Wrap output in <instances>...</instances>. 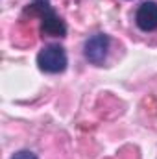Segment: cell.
Wrapping results in <instances>:
<instances>
[{
    "label": "cell",
    "instance_id": "cell-1",
    "mask_svg": "<svg viewBox=\"0 0 157 159\" xmlns=\"http://www.w3.org/2000/svg\"><path fill=\"white\" fill-rule=\"evenodd\" d=\"M28 9H32L35 15H39L43 35H46V37H65L67 35V26H65L63 19L52 7L50 0H32Z\"/></svg>",
    "mask_w": 157,
    "mask_h": 159
},
{
    "label": "cell",
    "instance_id": "cell-2",
    "mask_svg": "<svg viewBox=\"0 0 157 159\" xmlns=\"http://www.w3.org/2000/svg\"><path fill=\"white\" fill-rule=\"evenodd\" d=\"M37 65L43 72L48 74H59L67 69L69 59H67V52L61 44H46L41 48L37 54Z\"/></svg>",
    "mask_w": 157,
    "mask_h": 159
},
{
    "label": "cell",
    "instance_id": "cell-3",
    "mask_svg": "<svg viewBox=\"0 0 157 159\" xmlns=\"http://www.w3.org/2000/svg\"><path fill=\"white\" fill-rule=\"evenodd\" d=\"M109 43H111V39L105 34H96V35L89 37L83 44L85 59L92 65H98V67L104 65V61L107 57V52H109Z\"/></svg>",
    "mask_w": 157,
    "mask_h": 159
},
{
    "label": "cell",
    "instance_id": "cell-4",
    "mask_svg": "<svg viewBox=\"0 0 157 159\" xmlns=\"http://www.w3.org/2000/svg\"><path fill=\"white\" fill-rule=\"evenodd\" d=\"M135 22L142 32H155L157 30V2L146 0L139 6L135 13Z\"/></svg>",
    "mask_w": 157,
    "mask_h": 159
},
{
    "label": "cell",
    "instance_id": "cell-5",
    "mask_svg": "<svg viewBox=\"0 0 157 159\" xmlns=\"http://www.w3.org/2000/svg\"><path fill=\"white\" fill-rule=\"evenodd\" d=\"M11 159H37V156L30 150H19L17 154H13Z\"/></svg>",
    "mask_w": 157,
    "mask_h": 159
}]
</instances>
